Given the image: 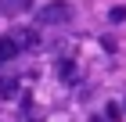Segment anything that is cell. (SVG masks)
<instances>
[{
    "label": "cell",
    "instance_id": "cell-6",
    "mask_svg": "<svg viewBox=\"0 0 126 122\" xmlns=\"http://www.w3.org/2000/svg\"><path fill=\"white\" fill-rule=\"evenodd\" d=\"M108 18L115 22V25H119V22H126V7H112V11H108Z\"/></svg>",
    "mask_w": 126,
    "mask_h": 122
},
{
    "label": "cell",
    "instance_id": "cell-3",
    "mask_svg": "<svg viewBox=\"0 0 126 122\" xmlns=\"http://www.w3.org/2000/svg\"><path fill=\"white\" fill-rule=\"evenodd\" d=\"M29 7H32V0H0V14H22Z\"/></svg>",
    "mask_w": 126,
    "mask_h": 122
},
{
    "label": "cell",
    "instance_id": "cell-2",
    "mask_svg": "<svg viewBox=\"0 0 126 122\" xmlns=\"http://www.w3.org/2000/svg\"><path fill=\"white\" fill-rule=\"evenodd\" d=\"M18 54H22V43L15 40V32L0 36V65H11V61H15Z\"/></svg>",
    "mask_w": 126,
    "mask_h": 122
},
{
    "label": "cell",
    "instance_id": "cell-4",
    "mask_svg": "<svg viewBox=\"0 0 126 122\" xmlns=\"http://www.w3.org/2000/svg\"><path fill=\"white\" fill-rule=\"evenodd\" d=\"M18 94V79H15V75H4V79H0V97H15Z\"/></svg>",
    "mask_w": 126,
    "mask_h": 122
},
{
    "label": "cell",
    "instance_id": "cell-5",
    "mask_svg": "<svg viewBox=\"0 0 126 122\" xmlns=\"http://www.w3.org/2000/svg\"><path fill=\"white\" fill-rule=\"evenodd\" d=\"M61 79H65V83H68V79H76V61H61Z\"/></svg>",
    "mask_w": 126,
    "mask_h": 122
},
{
    "label": "cell",
    "instance_id": "cell-1",
    "mask_svg": "<svg viewBox=\"0 0 126 122\" xmlns=\"http://www.w3.org/2000/svg\"><path fill=\"white\" fill-rule=\"evenodd\" d=\"M36 22L40 25H65V22H72V4L50 0V4H43V7L36 11Z\"/></svg>",
    "mask_w": 126,
    "mask_h": 122
}]
</instances>
